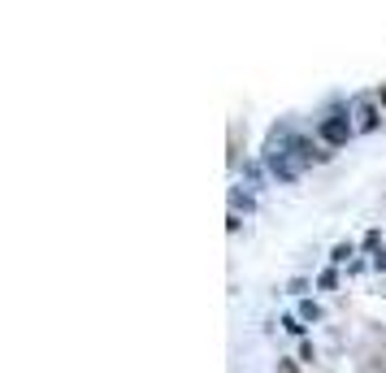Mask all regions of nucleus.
Instances as JSON below:
<instances>
[{"label": "nucleus", "instance_id": "1", "mask_svg": "<svg viewBox=\"0 0 386 373\" xmlns=\"http://www.w3.org/2000/svg\"><path fill=\"white\" fill-rule=\"evenodd\" d=\"M347 131H352V126H347V117H330L326 126H321V139H330V143H343V139H347Z\"/></svg>", "mask_w": 386, "mask_h": 373}, {"label": "nucleus", "instance_id": "2", "mask_svg": "<svg viewBox=\"0 0 386 373\" xmlns=\"http://www.w3.org/2000/svg\"><path fill=\"white\" fill-rule=\"evenodd\" d=\"M373 122H378V113H373V105H360V109H356V126H360V131H369V126H373Z\"/></svg>", "mask_w": 386, "mask_h": 373}]
</instances>
